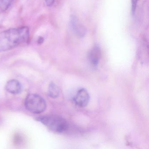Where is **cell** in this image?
Masks as SVG:
<instances>
[{"label": "cell", "instance_id": "obj_12", "mask_svg": "<svg viewBox=\"0 0 149 149\" xmlns=\"http://www.w3.org/2000/svg\"><path fill=\"white\" fill-rule=\"evenodd\" d=\"M43 41H44V39L42 37H40L39 39H38V43L39 44H40V43H42V42H43Z\"/></svg>", "mask_w": 149, "mask_h": 149}, {"label": "cell", "instance_id": "obj_1", "mask_svg": "<svg viewBox=\"0 0 149 149\" xmlns=\"http://www.w3.org/2000/svg\"><path fill=\"white\" fill-rule=\"evenodd\" d=\"M29 31L26 26L10 29L0 33V52L16 47L27 41Z\"/></svg>", "mask_w": 149, "mask_h": 149}, {"label": "cell", "instance_id": "obj_3", "mask_svg": "<svg viewBox=\"0 0 149 149\" xmlns=\"http://www.w3.org/2000/svg\"><path fill=\"white\" fill-rule=\"evenodd\" d=\"M25 106L29 111L35 114L43 112L47 108L46 101L40 96L31 94L26 97Z\"/></svg>", "mask_w": 149, "mask_h": 149}, {"label": "cell", "instance_id": "obj_9", "mask_svg": "<svg viewBox=\"0 0 149 149\" xmlns=\"http://www.w3.org/2000/svg\"><path fill=\"white\" fill-rule=\"evenodd\" d=\"M13 0H0V12L6 11Z\"/></svg>", "mask_w": 149, "mask_h": 149}, {"label": "cell", "instance_id": "obj_6", "mask_svg": "<svg viewBox=\"0 0 149 149\" xmlns=\"http://www.w3.org/2000/svg\"><path fill=\"white\" fill-rule=\"evenodd\" d=\"M101 56V49L97 45L94 46L89 51L88 54V58L91 64L93 67H96L97 66Z\"/></svg>", "mask_w": 149, "mask_h": 149}, {"label": "cell", "instance_id": "obj_5", "mask_svg": "<svg viewBox=\"0 0 149 149\" xmlns=\"http://www.w3.org/2000/svg\"><path fill=\"white\" fill-rule=\"evenodd\" d=\"M70 25L74 33L78 37H83L85 35L86 29L82 24L79 23L78 19L76 16L74 15L71 16Z\"/></svg>", "mask_w": 149, "mask_h": 149}, {"label": "cell", "instance_id": "obj_10", "mask_svg": "<svg viewBox=\"0 0 149 149\" xmlns=\"http://www.w3.org/2000/svg\"><path fill=\"white\" fill-rule=\"evenodd\" d=\"M139 0H132V14H134L136 11L137 3Z\"/></svg>", "mask_w": 149, "mask_h": 149}, {"label": "cell", "instance_id": "obj_8", "mask_svg": "<svg viewBox=\"0 0 149 149\" xmlns=\"http://www.w3.org/2000/svg\"><path fill=\"white\" fill-rule=\"evenodd\" d=\"M48 93L49 95L52 98H56L60 94V89L58 86L54 83H51L49 86Z\"/></svg>", "mask_w": 149, "mask_h": 149}, {"label": "cell", "instance_id": "obj_11", "mask_svg": "<svg viewBox=\"0 0 149 149\" xmlns=\"http://www.w3.org/2000/svg\"><path fill=\"white\" fill-rule=\"evenodd\" d=\"M45 3L48 6H51L54 5L55 0H45Z\"/></svg>", "mask_w": 149, "mask_h": 149}, {"label": "cell", "instance_id": "obj_4", "mask_svg": "<svg viewBox=\"0 0 149 149\" xmlns=\"http://www.w3.org/2000/svg\"><path fill=\"white\" fill-rule=\"evenodd\" d=\"M90 100V96L87 90L84 88L78 90L74 98L75 104L78 107H86Z\"/></svg>", "mask_w": 149, "mask_h": 149}, {"label": "cell", "instance_id": "obj_7", "mask_svg": "<svg viewBox=\"0 0 149 149\" xmlns=\"http://www.w3.org/2000/svg\"><path fill=\"white\" fill-rule=\"evenodd\" d=\"M6 89L11 94L16 95L21 91V84L17 80L15 79L10 80L7 83Z\"/></svg>", "mask_w": 149, "mask_h": 149}, {"label": "cell", "instance_id": "obj_2", "mask_svg": "<svg viewBox=\"0 0 149 149\" xmlns=\"http://www.w3.org/2000/svg\"><path fill=\"white\" fill-rule=\"evenodd\" d=\"M36 120L54 132L62 133L66 131L68 128V124L66 120L59 116H42L37 118Z\"/></svg>", "mask_w": 149, "mask_h": 149}]
</instances>
